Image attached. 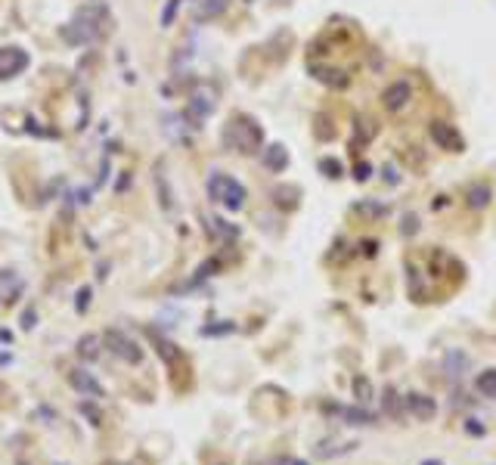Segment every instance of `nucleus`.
Returning <instances> with one entry per match:
<instances>
[{
  "instance_id": "obj_1",
  "label": "nucleus",
  "mask_w": 496,
  "mask_h": 465,
  "mask_svg": "<svg viewBox=\"0 0 496 465\" xmlns=\"http://www.w3.org/2000/svg\"><path fill=\"white\" fill-rule=\"evenodd\" d=\"M103 25H105V6L87 3L74 12L72 22L62 25V37H65L72 47H84V43L96 41V37L103 34Z\"/></svg>"
},
{
  "instance_id": "obj_2",
  "label": "nucleus",
  "mask_w": 496,
  "mask_h": 465,
  "mask_svg": "<svg viewBox=\"0 0 496 465\" xmlns=\"http://www.w3.org/2000/svg\"><path fill=\"white\" fill-rule=\"evenodd\" d=\"M223 140H227V146L236 149V152L251 155V152H258L260 143H264V130H260V124L254 121V118L236 115L233 121L227 124V130H223Z\"/></svg>"
},
{
  "instance_id": "obj_3",
  "label": "nucleus",
  "mask_w": 496,
  "mask_h": 465,
  "mask_svg": "<svg viewBox=\"0 0 496 465\" xmlns=\"http://www.w3.org/2000/svg\"><path fill=\"white\" fill-rule=\"evenodd\" d=\"M208 196L214 198L217 205H223L227 211H239L242 205H245V186L236 177H229V174L214 171L208 177Z\"/></svg>"
},
{
  "instance_id": "obj_4",
  "label": "nucleus",
  "mask_w": 496,
  "mask_h": 465,
  "mask_svg": "<svg viewBox=\"0 0 496 465\" xmlns=\"http://www.w3.org/2000/svg\"><path fill=\"white\" fill-rule=\"evenodd\" d=\"M103 344L109 347L112 353H115L118 360H124V363H143V347L136 344L130 335H124L121 329H105V335H103Z\"/></svg>"
},
{
  "instance_id": "obj_5",
  "label": "nucleus",
  "mask_w": 496,
  "mask_h": 465,
  "mask_svg": "<svg viewBox=\"0 0 496 465\" xmlns=\"http://www.w3.org/2000/svg\"><path fill=\"white\" fill-rule=\"evenodd\" d=\"M431 140L437 143V149H446V152H462L465 149V136L446 121L431 124Z\"/></svg>"
},
{
  "instance_id": "obj_6",
  "label": "nucleus",
  "mask_w": 496,
  "mask_h": 465,
  "mask_svg": "<svg viewBox=\"0 0 496 465\" xmlns=\"http://www.w3.org/2000/svg\"><path fill=\"white\" fill-rule=\"evenodd\" d=\"M28 53L19 47H0V81L3 78H12V74L25 72L28 68Z\"/></svg>"
},
{
  "instance_id": "obj_7",
  "label": "nucleus",
  "mask_w": 496,
  "mask_h": 465,
  "mask_svg": "<svg viewBox=\"0 0 496 465\" xmlns=\"http://www.w3.org/2000/svg\"><path fill=\"white\" fill-rule=\"evenodd\" d=\"M409 99H413V87H409L406 81H394V84H388L382 93V103L388 112H400Z\"/></svg>"
},
{
  "instance_id": "obj_8",
  "label": "nucleus",
  "mask_w": 496,
  "mask_h": 465,
  "mask_svg": "<svg viewBox=\"0 0 496 465\" xmlns=\"http://www.w3.org/2000/svg\"><path fill=\"white\" fill-rule=\"evenodd\" d=\"M214 112V99L211 96H205V93H196V96L189 99V105H186V112H183V118L192 124V127H202L205 124V118Z\"/></svg>"
},
{
  "instance_id": "obj_9",
  "label": "nucleus",
  "mask_w": 496,
  "mask_h": 465,
  "mask_svg": "<svg viewBox=\"0 0 496 465\" xmlns=\"http://www.w3.org/2000/svg\"><path fill=\"white\" fill-rule=\"evenodd\" d=\"M68 382H72V388L78 391L81 397H93V400H99V397H103V384H99L87 369H74L72 375H68Z\"/></svg>"
},
{
  "instance_id": "obj_10",
  "label": "nucleus",
  "mask_w": 496,
  "mask_h": 465,
  "mask_svg": "<svg viewBox=\"0 0 496 465\" xmlns=\"http://www.w3.org/2000/svg\"><path fill=\"white\" fill-rule=\"evenodd\" d=\"M406 409L419 422H431L434 415H437V403H434V397H428V394H406Z\"/></svg>"
},
{
  "instance_id": "obj_11",
  "label": "nucleus",
  "mask_w": 496,
  "mask_h": 465,
  "mask_svg": "<svg viewBox=\"0 0 496 465\" xmlns=\"http://www.w3.org/2000/svg\"><path fill=\"white\" fill-rule=\"evenodd\" d=\"M264 165L270 167L273 174L285 171V167H289V149H285V146H279V143L267 146V149H264Z\"/></svg>"
},
{
  "instance_id": "obj_12",
  "label": "nucleus",
  "mask_w": 496,
  "mask_h": 465,
  "mask_svg": "<svg viewBox=\"0 0 496 465\" xmlns=\"http://www.w3.org/2000/svg\"><path fill=\"white\" fill-rule=\"evenodd\" d=\"M329 409H335L347 425H372V422H375L369 409H363V406H329Z\"/></svg>"
},
{
  "instance_id": "obj_13",
  "label": "nucleus",
  "mask_w": 496,
  "mask_h": 465,
  "mask_svg": "<svg viewBox=\"0 0 496 465\" xmlns=\"http://www.w3.org/2000/svg\"><path fill=\"white\" fill-rule=\"evenodd\" d=\"M149 338L155 341V351L161 353V360H165L167 366H174V363H177V360H180V351H177V347H174L167 338H161V332H155V329H149Z\"/></svg>"
},
{
  "instance_id": "obj_14",
  "label": "nucleus",
  "mask_w": 496,
  "mask_h": 465,
  "mask_svg": "<svg viewBox=\"0 0 496 465\" xmlns=\"http://www.w3.org/2000/svg\"><path fill=\"white\" fill-rule=\"evenodd\" d=\"M99 344H103V335H84L78 341V357L81 360H99Z\"/></svg>"
},
{
  "instance_id": "obj_15",
  "label": "nucleus",
  "mask_w": 496,
  "mask_h": 465,
  "mask_svg": "<svg viewBox=\"0 0 496 465\" xmlns=\"http://www.w3.org/2000/svg\"><path fill=\"white\" fill-rule=\"evenodd\" d=\"M475 388H477V394H481V397H490V400H496V369H484L481 375H477Z\"/></svg>"
},
{
  "instance_id": "obj_16",
  "label": "nucleus",
  "mask_w": 496,
  "mask_h": 465,
  "mask_svg": "<svg viewBox=\"0 0 496 465\" xmlns=\"http://www.w3.org/2000/svg\"><path fill=\"white\" fill-rule=\"evenodd\" d=\"M465 198H468L471 208H487V202H490V189H487L484 183H475V186H468Z\"/></svg>"
},
{
  "instance_id": "obj_17",
  "label": "nucleus",
  "mask_w": 496,
  "mask_h": 465,
  "mask_svg": "<svg viewBox=\"0 0 496 465\" xmlns=\"http://www.w3.org/2000/svg\"><path fill=\"white\" fill-rule=\"evenodd\" d=\"M313 74L329 87H344L347 84V74L344 72H335V68H313Z\"/></svg>"
},
{
  "instance_id": "obj_18",
  "label": "nucleus",
  "mask_w": 496,
  "mask_h": 465,
  "mask_svg": "<svg viewBox=\"0 0 496 465\" xmlns=\"http://www.w3.org/2000/svg\"><path fill=\"white\" fill-rule=\"evenodd\" d=\"M223 10H227V0H202L198 10H196V16L198 19H214V16H220Z\"/></svg>"
},
{
  "instance_id": "obj_19",
  "label": "nucleus",
  "mask_w": 496,
  "mask_h": 465,
  "mask_svg": "<svg viewBox=\"0 0 496 465\" xmlns=\"http://www.w3.org/2000/svg\"><path fill=\"white\" fill-rule=\"evenodd\" d=\"M208 229H211L214 236H220V239H236V236H239V229L229 227V223L220 220V217H211V220H208Z\"/></svg>"
},
{
  "instance_id": "obj_20",
  "label": "nucleus",
  "mask_w": 496,
  "mask_h": 465,
  "mask_svg": "<svg viewBox=\"0 0 496 465\" xmlns=\"http://www.w3.org/2000/svg\"><path fill=\"white\" fill-rule=\"evenodd\" d=\"M465 363H468V360H465V353H459V351H450V353H446V372H450L453 382H456L459 372L465 369Z\"/></svg>"
},
{
  "instance_id": "obj_21",
  "label": "nucleus",
  "mask_w": 496,
  "mask_h": 465,
  "mask_svg": "<svg viewBox=\"0 0 496 465\" xmlns=\"http://www.w3.org/2000/svg\"><path fill=\"white\" fill-rule=\"evenodd\" d=\"M382 403H384V413H388L391 419H400V397H397L394 388H384Z\"/></svg>"
},
{
  "instance_id": "obj_22",
  "label": "nucleus",
  "mask_w": 496,
  "mask_h": 465,
  "mask_svg": "<svg viewBox=\"0 0 496 465\" xmlns=\"http://www.w3.org/2000/svg\"><path fill=\"white\" fill-rule=\"evenodd\" d=\"M353 397H357L360 403H369L372 400V382H369V378H363V375L353 378Z\"/></svg>"
},
{
  "instance_id": "obj_23",
  "label": "nucleus",
  "mask_w": 496,
  "mask_h": 465,
  "mask_svg": "<svg viewBox=\"0 0 496 465\" xmlns=\"http://www.w3.org/2000/svg\"><path fill=\"white\" fill-rule=\"evenodd\" d=\"M180 3H183V0H167L165 12H161V28H171V22H174V16H177Z\"/></svg>"
},
{
  "instance_id": "obj_24",
  "label": "nucleus",
  "mask_w": 496,
  "mask_h": 465,
  "mask_svg": "<svg viewBox=\"0 0 496 465\" xmlns=\"http://www.w3.org/2000/svg\"><path fill=\"white\" fill-rule=\"evenodd\" d=\"M320 171L326 174V177H341V161H335V158H322L320 161Z\"/></svg>"
},
{
  "instance_id": "obj_25",
  "label": "nucleus",
  "mask_w": 496,
  "mask_h": 465,
  "mask_svg": "<svg viewBox=\"0 0 496 465\" xmlns=\"http://www.w3.org/2000/svg\"><path fill=\"white\" fill-rule=\"evenodd\" d=\"M233 322H220V326H205L202 329V335H227V332H233Z\"/></svg>"
},
{
  "instance_id": "obj_26",
  "label": "nucleus",
  "mask_w": 496,
  "mask_h": 465,
  "mask_svg": "<svg viewBox=\"0 0 496 465\" xmlns=\"http://www.w3.org/2000/svg\"><path fill=\"white\" fill-rule=\"evenodd\" d=\"M87 304H90V289H81L78 298H74V310H78V313H84Z\"/></svg>"
},
{
  "instance_id": "obj_27",
  "label": "nucleus",
  "mask_w": 496,
  "mask_h": 465,
  "mask_svg": "<svg viewBox=\"0 0 496 465\" xmlns=\"http://www.w3.org/2000/svg\"><path fill=\"white\" fill-rule=\"evenodd\" d=\"M415 229H419V217H415V214H406V217H403V236L415 233Z\"/></svg>"
},
{
  "instance_id": "obj_28",
  "label": "nucleus",
  "mask_w": 496,
  "mask_h": 465,
  "mask_svg": "<svg viewBox=\"0 0 496 465\" xmlns=\"http://www.w3.org/2000/svg\"><path fill=\"white\" fill-rule=\"evenodd\" d=\"M357 211H369V214H384V205H357Z\"/></svg>"
},
{
  "instance_id": "obj_29",
  "label": "nucleus",
  "mask_w": 496,
  "mask_h": 465,
  "mask_svg": "<svg viewBox=\"0 0 496 465\" xmlns=\"http://www.w3.org/2000/svg\"><path fill=\"white\" fill-rule=\"evenodd\" d=\"M273 465H307L304 459H295V456H282V459H276Z\"/></svg>"
},
{
  "instance_id": "obj_30",
  "label": "nucleus",
  "mask_w": 496,
  "mask_h": 465,
  "mask_svg": "<svg viewBox=\"0 0 496 465\" xmlns=\"http://www.w3.org/2000/svg\"><path fill=\"white\" fill-rule=\"evenodd\" d=\"M81 409H84V413L90 415V422H93V425H103V422H99V413H96V409L90 406V403H84V406H81Z\"/></svg>"
},
{
  "instance_id": "obj_31",
  "label": "nucleus",
  "mask_w": 496,
  "mask_h": 465,
  "mask_svg": "<svg viewBox=\"0 0 496 465\" xmlns=\"http://www.w3.org/2000/svg\"><path fill=\"white\" fill-rule=\"evenodd\" d=\"M34 326V310H25V316H22V329H31Z\"/></svg>"
},
{
  "instance_id": "obj_32",
  "label": "nucleus",
  "mask_w": 496,
  "mask_h": 465,
  "mask_svg": "<svg viewBox=\"0 0 496 465\" xmlns=\"http://www.w3.org/2000/svg\"><path fill=\"white\" fill-rule=\"evenodd\" d=\"M369 177V165H366V161H360L357 165V180H366Z\"/></svg>"
},
{
  "instance_id": "obj_33",
  "label": "nucleus",
  "mask_w": 496,
  "mask_h": 465,
  "mask_svg": "<svg viewBox=\"0 0 496 465\" xmlns=\"http://www.w3.org/2000/svg\"><path fill=\"white\" fill-rule=\"evenodd\" d=\"M468 431H471V434H481V425H477L475 419H468Z\"/></svg>"
},
{
  "instance_id": "obj_34",
  "label": "nucleus",
  "mask_w": 496,
  "mask_h": 465,
  "mask_svg": "<svg viewBox=\"0 0 496 465\" xmlns=\"http://www.w3.org/2000/svg\"><path fill=\"white\" fill-rule=\"evenodd\" d=\"M425 465H440V462H434V459H431V462H425Z\"/></svg>"
}]
</instances>
